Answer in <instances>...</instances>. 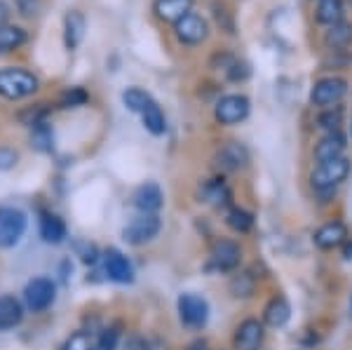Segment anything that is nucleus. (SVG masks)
<instances>
[{
  "instance_id": "38",
  "label": "nucleus",
  "mask_w": 352,
  "mask_h": 350,
  "mask_svg": "<svg viewBox=\"0 0 352 350\" xmlns=\"http://www.w3.org/2000/svg\"><path fill=\"white\" fill-rule=\"evenodd\" d=\"M122 350H151V348H148V341H146L141 334H132L127 341H124Z\"/></svg>"
},
{
  "instance_id": "12",
  "label": "nucleus",
  "mask_w": 352,
  "mask_h": 350,
  "mask_svg": "<svg viewBox=\"0 0 352 350\" xmlns=\"http://www.w3.org/2000/svg\"><path fill=\"white\" fill-rule=\"evenodd\" d=\"M132 205L139 210V214H157L164 205L162 188L155 182L136 186V190L132 193Z\"/></svg>"
},
{
  "instance_id": "31",
  "label": "nucleus",
  "mask_w": 352,
  "mask_h": 350,
  "mask_svg": "<svg viewBox=\"0 0 352 350\" xmlns=\"http://www.w3.org/2000/svg\"><path fill=\"white\" fill-rule=\"evenodd\" d=\"M254 287H256V282H254V278L249 273H237V275H232V280H230V292H232V296H237V298H249L254 294Z\"/></svg>"
},
{
  "instance_id": "16",
  "label": "nucleus",
  "mask_w": 352,
  "mask_h": 350,
  "mask_svg": "<svg viewBox=\"0 0 352 350\" xmlns=\"http://www.w3.org/2000/svg\"><path fill=\"white\" fill-rule=\"evenodd\" d=\"M38 233H41L43 242L47 245H61L66 240V223L61 217H56L52 212H41L38 219Z\"/></svg>"
},
{
  "instance_id": "3",
  "label": "nucleus",
  "mask_w": 352,
  "mask_h": 350,
  "mask_svg": "<svg viewBox=\"0 0 352 350\" xmlns=\"http://www.w3.org/2000/svg\"><path fill=\"white\" fill-rule=\"evenodd\" d=\"M176 310H179V320L188 329H202L209 322V303L207 298L195 294V292H184L176 301Z\"/></svg>"
},
{
  "instance_id": "27",
  "label": "nucleus",
  "mask_w": 352,
  "mask_h": 350,
  "mask_svg": "<svg viewBox=\"0 0 352 350\" xmlns=\"http://www.w3.org/2000/svg\"><path fill=\"white\" fill-rule=\"evenodd\" d=\"M226 223H228L230 230H235V233H249V230L254 228V214L242 210V207H232V210L226 214Z\"/></svg>"
},
{
  "instance_id": "24",
  "label": "nucleus",
  "mask_w": 352,
  "mask_h": 350,
  "mask_svg": "<svg viewBox=\"0 0 352 350\" xmlns=\"http://www.w3.org/2000/svg\"><path fill=\"white\" fill-rule=\"evenodd\" d=\"M26 31L21 26H0V54H8V52H14L19 50L21 45L26 43Z\"/></svg>"
},
{
  "instance_id": "25",
  "label": "nucleus",
  "mask_w": 352,
  "mask_h": 350,
  "mask_svg": "<svg viewBox=\"0 0 352 350\" xmlns=\"http://www.w3.org/2000/svg\"><path fill=\"white\" fill-rule=\"evenodd\" d=\"M324 43L331 50H345L352 43V24L350 21H338V24L329 26L324 33Z\"/></svg>"
},
{
  "instance_id": "30",
  "label": "nucleus",
  "mask_w": 352,
  "mask_h": 350,
  "mask_svg": "<svg viewBox=\"0 0 352 350\" xmlns=\"http://www.w3.org/2000/svg\"><path fill=\"white\" fill-rule=\"evenodd\" d=\"M340 122H343V109H340V106H329V109L322 111L320 118H317V127L329 129V132H338Z\"/></svg>"
},
{
  "instance_id": "26",
  "label": "nucleus",
  "mask_w": 352,
  "mask_h": 350,
  "mask_svg": "<svg viewBox=\"0 0 352 350\" xmlns=\"http://www.w3.org/2000/svg\"><path fill=\"white\" fill-rule=\"evenodd\" d=\"M141 120H144V127L148 129L153 137H162L164 132H167V122H164V113L160 106L155 104V101H151L148 106H146V111L141 113Z\"/></svg>"
},
{
  "instance_id": "41",
  "label": "nucleus",
  "mask_w": 352,
  "mask_h": 350,
  "mask_svg": "<svg viewBox=\"0 0 352 350\" xmlns=\"http://www.w3.org/2000/svg\"><path fill=\"white\" fill-rule=\"evenodd\" d=\"M345 245H348V247H345V252H343V254H345V259H352V242L348 240Z\"/></svg>"
},
{
  "instance_id": "28",
  "label": "nucleus",
  "mask_w": 352,
  "mask_h": 350,
  "mask_svg": "<svg viewBox=\"0 0 352 350\" xmlns=\"http://www.w3.org/2000/svg\"><path fill=\"white\" fill-rule=\"evenodd\" d=\"M52 127L47 125V120L45 122H38L36 127H31V146L38 151V153H50L52 151Z\"/></svg>"
},
{
  "instance_id": "29",
  "label": "nucleus",
  "mask_w": 352,
  "mask_h": 350,
  "mask_svg": "<svg viewBox=\"0 0 352 350\" xmlns=\"http://www.w3.org/2000/svg\"><path fill=\"white\" fill-rule=\"evenodd\" d=\"M151 94L148 92H144L141 87H127L122 92V104L127 106L132 113H144L146 111V106L151 104Z\"/></svg>"
},
{
  "instance_id": "9",
  "label": "nucleus",
  "mask_w": 352,
  "mask_h": 350,
  "mask_svg": "<svg viewBox=\"0 0 352 350\" xmlns=\"http://www.w3.org/2000/svg\"><path fill=\"white\" fill-rule=\"evenodd\" d=\"M242 261V250L232 240H217L209 252V268L217 273H232Z\"/></svg>"
},
{
  "instance_id": "13",
  "label": "nucleus",
  "mask_w": 352,
  "mask_h": 350,
  "mask_svg": "<svg viewBox=\"0 0 352 350\" xmlns=\"http://www.w3.org/2000/svg\"><path fill=\"white\" fill-rule=\"evenodd\" d=\"M214 162H217V167L223 169V172H237V169L247 167L249 151L244 149L240 141H226V144H221L217 155H214Z\"/></svg>"
},
{
  "instance_id": "10",
  "label": "nucleus",
  "mask_w": 352,
  "mask_h": 350,
  "mask_svg": "<svg viewBox=\"0 0 352 350\" xmlns=\"http://www.w3.org/2000/svg\"><path fill=\"white\" fill-rule=\"evenodd\" d=\"M101 263H104V273L109 280L118 282V285H132L134 282L132 261L120 250H116V247H109V250L101 254Z\"/></svg>"
},
{
  "instance_id": "32",
  "label": "nucleus",
  "mask_w": 352,
  "mask_h": 350,
  "mask_svg": "<svg viewBox=\"0 0 352 350\" xmlns=\"http://www.w3.org/2000/svg\"><path fill=\"white\" fill-rule=\"evenodd\" d=\"M87 101H89V94L85 92L82 87H68L61 92L59 106L61 109H80V106H85Z\"/></svg>"
},
{
  "instance_id": "39",
  "label": "nucleus",
  "mask_w": 352,
  "mask_h": 350,
  "mask_svg": "<svg viewBox=\"0 0 352 350\" xmlns=\"http://www.w3.org/2000/svg\"><path fill=\"white\" fill-rule=\"evenodd\" d=\"M8 19H10V8L8 3L0 0V26H8Z\"/></svg>"
},
{
  "instance_id": "36",
  "label": "nucleus",
  "mask_w": 352,
  "mask_h": 350,
  "mask_svg": "<svg viewBox=\"0 0 352 350\" xmlns=\"http://www.w3.org/2000/svg\"><path fill=\"white\" fill-rule=\"evenodd\" d=\"M76 250H78V256H80L85 263H89V266L101 259L99 250H96L92 242H76Z\"/></svg>"
},
{
  "instance_id": "18",
  "label": "nucleus",
  "mask_w": 352,
  "mask_h": 350,
  "mask_svg": "<svg viewBox=\"0 0 352 350\" xmlns=\"http://www.w3.org/2000/svg\"><path fill=\"white\" fill-rule=\"evenodd\" d=\"M192 10V0H155L153 12L164 24H176Z\"/></svg>"
},
{
  "instance_id": "21",
  "label": "nucleus",
  "mask_w": 352,
  "mask_h": 350,
  "mask_svg": "<svg viewBox=\"0 0 352 350\" xmlns=\"http://www.w3.org/2000/svg\"><path fill=\"white\" fill-rule=\"evenodd\" d=\"M85 38V17L82 12H78V10H71V12H66L64 17V43H66V50H78L80 47Z\"/></svg>"
},
{
  "instance_id": "2",
  "label": "nucleus",
  "mask_w": 352,
  "mask_h": 350,
  "mask_svg": "<svg viewBox=\"0 0 352 350\" xmlns=\"http://www.w3.org/2000/svg\"><path fill=\"white\" fill-rule=\"evenodd\" d=\"M350 160L348 157H336V160H329V162H320L310 174V184L317 193H331L336 190L345 179L350 177Z\"/></svg>"
},
{
  "instance_id": "19",
  "label": "nucleus",
  "mask_w": 352,
  "mask_h": 350,
  "mask_svg": "<svg viewBox=\"0 0 352 350\" xmlns=\"http://www.w3.org/2000/svg\"><path fill=\"white\" fill-rule=\"evenodd\" d=\"M345 153V137L338 132H329L324 134L315 146V160L317 162H329V160H336V157H343Z\"/></svg>"
},
{
  "instance_id": "33",
  "label": "nucleus",
  "mask_w": 352,
  "mask_h": 350,
  "mask_svg": "<svg viewBox=\"0 0 352 350\" xmlns=\"http://www.w3.org/2000/svg\"><path fill=\"white\" fill-rule=\"evenodd\" d=\"M118 343H120V325H111L101 331L96 350H118Z\"/></svg>"
},
{
  "instance_id": "22",
  "label": "nucleus",
  "mask_w": 352,
  "mask_h": 350,
  "mask_svg": "<svg viewBox=\"0 0 352 350\" xmlns=\"http://www.w3.org/2000/svg\"><path fill=\"white\" fill-rule=\"evenodd\" d=\"M228 200H230V190L223 179H212V182H204L200 186V202H204V205L221 207Z\"/></svg>"
},
{
  "instance_id": "8",
  "label": "nucleus",
  "mask_w": 352,
  "mask_h": 350,
  "mask_svg": "<svg viewBox=\"0 0 352 350\" xmlns=\"http://www.w3.org/2000/svg\"><path fill=\"white\" fill-rule=\"evenodd\" d=\"M345 94H348V80L338 76H329L315 83L310 92V101L320 109H329V106H336Z\"/></svg>"
},
{
  "instance_id": "4",
  "label": "nucleus",
  "mask_w": 352,
  "mask_h": 350,
  "mask_svg": "<svg viewBox=\"0 0 352 350\" xmlns=\"http://www.w3.org/2000/svg\"><path fill=\"white\" fill-rule=\"evenodd\" d=\"M28 219L19 207H0V250H12L26 233Z\"/></svg>"
},
{
  "instance_id": "7",
  "label": "nucleus",
  "mask_w": 352,
  "mask_h": 350,
  "mask_svg": "<svg viewBox=\"0 0 352 350\" xmlns=\"http://www.w3.org/2000/svg\"><path fill=\"white\" fill-rule=\"evenodd\" d=\"M249 109L252 104L244 94H226L214 106V118L219 125H237L249 116Z\"/></svg>"
},
{
  "instance_id": "42",
  "label": "nucleus",
  "mask_w": 352,
  "mask_h": 350,
  "mask_svg": "<svg viewBox=\"0 0 352 350\" xmlns=\"http://www.w3.org/2000/svg\"><path fill=\"white\" fill-rule=\"evenodd\" d=\"M350 308H352V298H350Z\"/></svg>"
},
{
  "instance_id": "23",
  "label": "nucleus",
  "mask_w": 352,
  "mask_h": 350,
  "mask_svg": "<svg viewBox=\"0 0 352 350\" xmlns=\"http://www.w3.org/2000/svg\"><path fill=\"white\" fill-rule=\"evenodd\" d=\"M317 24L333 26L338 21H343V0H320L315 10Z\"/></svg>"
},
{
  "instance_id": "11",
  "label": "nucleus",
  "mask_w": 352,
  "mask_h": 350,
  "mask_svg": "<svg viewBox=\"0 0 352 350\" xmlns=\"http://www.w3.org/2000/svg\"><path fill=\"white\" fill-rule=\"evenodd\" d=\"M174 36L179 43L184 45H200L207 41L209 36V24L207 19L195 12H188L184 19H179L174 24Z\"/></svg>"
},
{
  "instance_id": "6",
  "label": "nucleus",
  "mask_w": 352,
  "mask_h": 350,
  "mask_svg": "<svg viewBox=\"0 0 352 350\" xmlns=\"http://www.w3.org/2000/svg\"><path fill=\"white\" fill-rule=\"evenodd\" d=\"M160 228H162V221L157 214H139V217H134L132 221L122 228V240L134 247L146 245V242H151L153 238H157Z\"/></svg>"
},
{
  "instance_id": "1",
  "label": "nucleus",
  "mask_w": 352,
  "mask_h": 350,
  "mask_svg": "<svg viewBox=\"0 0 352 350\" xmlns=\"http://www.w3.org/2000/svg\"><path fill=\"white\" fill-rule=\"evenodd\" d=\"M41 89V80L26 69H3L0 71V97L8 101H19Z\"/></svg>"
},
{
  "instance_id": "5",
  "label": "nucleus",
  "mask_w": 352,
  "mask_h": 350,
  "mask_svg": "<svg viewBox=\"0 0 352 350\" xmlns=\"http://www.w3.org/2000/svg\"><path fill=\"white\" fill-rule=\"evenodd\" d=\"M56 301V285L52 278H31L24 287V308L31 313H45Z\"/></svg>"
},
{
  "instance_id": "14",
  "label": "nucleus",
  "mask_w": 352,
  "mask_h": 350,
  "mask_svg": "<svg viewBox=\"0 0 352 350\" xmlns=\"http://www.w3.org/2000/svg\"><path fill=\"white\" fill-rule=\"evenodd\" d=\"M348 240V228H345L343 221H327L324 226L312 233V242H315L317 250H338L340 245H345Z\"/></svg>"
},
{
  "instance_id": "43",
  "label": "nucleus",
  "mask_w": 352,
  "mask_h": 350,
  "mask_svg": "<svg viewBox=\"0 0 352 350\" xmlns=\"http://www.w3.org/2000/svg\"><path fill=\"white\" fill-rule=\"evenodd\" d=\"M317 3H320V0H317Z\"/></svg>"
},
{
  "instance_id": "37",
  "label": "nucleus",
  "mask_w": 352,
  "mask_h": 350,
  "mask_svg": "<svg viewBox=\"0 0 352 350\" xmlns=\"http://www.w3.org/2000/svg\"><path fill=\"white\" fill-rule=\"evenodd\" d=\"M16 160H19V155H16V151L8 149V146H0V172H10Z\"/></svg>"
},
{
  "instance_id": "35",
  "label": "nucleus",
  "mask_w": 352,
  "mask_h": 350,
  "mask_svg": "<svg viewBox=\"0 0 352 350\" xmlns=\"http://www.w3.org/2000/svg\"><path fill=\"white\" fill-rule=\"evenodd\" d=\"M61 350H94L92 338H89L87 331H73L64 341V348Z\"/></svg>"
},
{
  "instance_id": "17",
  "label": "nucleus",
  "mask_w": 352,
  "mask_h": 350,
  "mask_svg": "<svg viewBox=\"0 0 352 350\" xmlns=\"http://www.w3.org/2000/svg\"><path fill=\"white\" fill-rule=\"evenodd\" d=\"M24 320V301L12 294L0 296V331H10Z\"/></svg>"
},
{
  "instance_id": "34",
  "label": "nucleus",
  "mask_w": 352,
  "mask_h": 350,
  "mask_svg": "<svg viewBox=\"0 0 352 350\" xmlns=\"http://www.w3.org/2000/svg\"><path fill=\"white\" fill-rule=\"evenodd\" d=\"M45 118H47V104H36V106H31V109L19 113V120L24 122L26 127H36L38 122H45Z\"/></svg>"
},
{
  "instance_id": "15",
  "label": "nucleus",
  "mask_w": 352,
  "mask_h": 350,
  "mask_svg": "<svg viewBox=\"0 0 352 350\" xmlns=\"http://www.w3.org/2000/svg\"><path fill=\"white\" fill-rule=\"evenodd\" d=\"M263 322L256 318H247L237 325L235 336H232V343H235L237 350H256L261 343H263Z\"/></svg>"
},
{
  "instance_id": "20",
  "label": "nucleus",
  "mask_w": 352,
  "mask_h": 350,
  "mask_svg": "<svg viewBox=\"0 0 352 350\" xmlns=\"http://www.w3.org/2000/svg\"><path fill=\"white\" fill-rule=\"evenodd\" d=\"M292 318V306L285 296H272L263 308V325L272 327V329H280L285 327Z\"/></svg>"
},
{
  "instance_id": "40",
  "label": "nucleus",
  "mask_w": 352,
  "mask_h": 350,
  "mask_svg": "<svg viewBox=\"0 0 352 350\" xmlns=\"http://www.w3.org/2000/svg\"><path fill=\"white\" fill-rule=\"evenodd\" d=\"M186 350H209V346H207V341L204 338H195L192 343H188V348Z\"/></svg>"
}]
</instances>
